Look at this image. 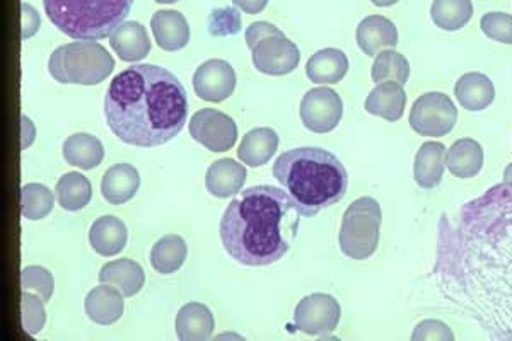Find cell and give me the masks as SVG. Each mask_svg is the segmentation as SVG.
<instances>
[{"mask_svg":"<svg viewBox=\"0 0 512 341\" xmlns=\"http://www.w3.org/2000/svg\"><path fill=\"white\" fill-rule=\"evenodd\" d=\"M187 116L185 87L159 65H132L110 82L105 94L108 127L134 147L168 144L183 130Z\"/></svg>","mask_w":512,"mask_h":341,"instance_id":"1","label":"cell"},{"mask_svg":"<svg viewBox=\"0 0 512 341\" xmlns=\"http://www.w3.org/2000/svg\"><path fill=\"white\" fill-rule=\"evenodd\" d=\"M301 217L287 191L270 185L251 186L241 191L222 215V246L241 265H274L296 241Z\"/></svg>","mask_w":512,"mask_h":341,"instance_id":"2","label":"cell"},{"mask_svg":"<svg viewBox=\"0 0 512 341\" xmlns=\"http://www.w3.org/2000/svg\"><path fill=\"white\" fill-rule=\"evenodd\" d=\"M272 173L303 217H315L321 210L330 209L349 188L344 164L320 147H299L280 154Z\"/></svg>","mask_w":512,"mask_h":341,"instance_id":"3","label":"cell"},{"mask_svg":"<svg viewBox=\"0 0 512 341\" xmlns=\"http://www.w3.org/2000/svg\"><path fill=\"white\" fill-rule=\"evenodd\" d=\"M48 19L74 40H103L125 21L134 0H43Z\"/></svg>","mask_w":512,"mask_h":341,"instance_id":"4","label":"cell"},{"mask_svg":"<svg viewBox=\"0 0 512 341\" xmlns=\"http://www.w3.org/2000/svg\"><path fill=\"white\" fill-rule=\"evenodd\" d=\"M113 69L115 60L96 41H72L57 48L48 60V72L60 84L98 86Z\"/></svg>","mask_w":512,"mask_h":341,"instance_id":"5","label":"cell"},{"mask_svg":"<svg viewBox=\"0 0 512 341\" xmlns=\"http://www.w3.org/2000/svg\"><path fill=\"white\" fill-rule=\"evenodd\" d=\"M381 205L374 198L362 197L345 210L338 243L350 260L364 261L376 253L381 231Z\"/></svg>","mask_w":512,"mask_h":341,"instance_id":"6","label":"cell"},{"mask_svg":"<svg viewBox=\"0 0 512 341\" xmlns=\"http://www.w3.org/2000/svg\"><path fill=\"white\" fill-rule=\"evenodd\" d=\"M458 122L453 99L443 93H425L415 101L408 123L420 137H444Z\"/></svg>","mask_w":512,"mask_h":341,"instance_id":"7","label":"cell"},{"mask_svg":"<svg viewBox=\"0 0 512 341\" xmlns=\"http://www.w3.org/2000/svg\"><path fill=\"white\" fill-rule=\"evenodd\" d=\"M251 60L258 72L265 76H287L301 62V52L280 28L256 41L250 48Z\"/></svg>","mask_w":512,"mask_h":341,"instance_id":"8","label":"cell"},{"mask_svg":"<svg viewBox=\"0 0 512 341\" xmlns=\"http://www.w3.org/2000/svg\"><path fill=\"white\" fill-rule=\"evenodd\" d=\"M188 130L195 142L212 152L231 151L238 140V127L233 118L212 108L198 110L188 123Z\"/></svg>","mask_w":512,"mask_h":341,"instance_id":"9","label":"cell"},{"mask_svg":"<svg viewBox=\"0 0 512 341\" xmlns=\"http://www.w3.org/2000/svg\"><path fill=\"white\" fill-rule=\"evenodd\" d=\"M342 309L337 299L328 294H311L299 302L294 311V323L309 336H328L340 323Z\"/></svg>","mask_w":512,"mask_h":341,"instance_id":"10","label":"cell"},{"mask_svg":"<svg viewBox=\"0 0 512 341\" xmlns=\"http://www.w3.org/2000/svg\"><path fill=\"white\" fill-rule=\"evenodd\" d=\"M304 127L315 133H330L338 127L344 115V103L330 87H315L301 101Z\"/></svg>","mask_w":512,"mask_h":341,"instance_id":"11","label":"cell"},{"mask_svg":"<svg viewBox=\"0 0 512 341\" xmlns=\"http://www.w3.org/2000/svg\"><path fill=\"white\" fill-rule=\"evenodd\" d=\"M193 89L198 98L209 103L226 101L229 96H233L236 89L233 65L222 58L207 60L193 74Z\"/></svg>","mask_w":512,"mask_h":341,"instance_id":"12","label":"cell"},{"mask_svg":"<svg viewBox=\"0 0 512 341\" xmlns=\"http://www.w3.org/2000/svg\"><path fill=\"white\" fill-rule=\"evenodd\" d=\"M355 40L367 57H376L383 50L398 45V29L393 21L384 16H367L357 26Z\"/></svg>","mask_w":512,"mask_h":341,"instance_id":"13","label":"cell"},{"mask_svg":"<svg viewBox=\"0 0 512 341\" xmlns=\"http://www.w3.org/2000/svg\"><path fill=\"white\" fill-rule=\"evenodd\" d=\"M151 29L159 47L166 52H178L190 41V26L180 11L161 9L151 19Z\"/></svg>","mask_w":512,"mask_h":341,"instance_id":"14","label":"cell"},{"mask_svg":"<svg viewBox=\"0 0 512 341\" xmlns=\"http://www.w3.org/2000/svg\"><path fill=\"white\" fill-rule=\"evenodd\" d=\"M246 168L234 159H219L205 174V186L210 195L217 198L236 197L245 186Z\"/></svg>","mask_w":512,"mask_h":341,"instance_id":"15","label":"cell"},{"mask_svg":"<svg viewBox=\"0 0 512 341\" xmlns=\"http://www.w3.org/2000/svg\"><path fill=\"white\" fill-rule=\"evenodd\" d=\"M407 106V93L400 82H379L366 99L367 113L381 116L386 122H398L405 113Z\"/></svg>","mask_w":512,"mask_h":341,"instance_id":"16","label":"cell"},{"mask_svg":"<svg viewBox=\"0 0 512 341\" xmlns=\"http://www.w3.org/2000/svg\"><path fill=\"white\" fill-rule=\"evenodd\" d=\"M110 45L123 62H139L151 52V36L139 21H127L111 33Z\"/></svg>","mask_w":512,"mask_h":341,"instance_id":"17","label":"cell"},{"mask_svg":"<svg viewBox=\"0 0 512 341\" xmlns=\"http://www.w3.org/2000/svg\"><path fill=\"white\" fill-rule=\"evenodd\" d=\"M84 309L93 323L111 326L123 316V292L113 285L101 284L86 295Z\"/></svg>","mask_w":512,"mask_h":341,"instance_id":"18","label":"cell"},{"mask_svg":"<svg viewBox=\"0 0 512 341\" xmlns=\"http://www.w3.org/2000/svg\"><path fill=\"white\" fill-rule=\"evenodd\" d=\"M128 231L123 220L115 215H105L94 220L93 226L89 229V244L98 255L111 258L122 253L127 246Z\"/></svg>","mask_w":512,"mask_h":341,"instance_id":"19","label":"cell"},{"mask_svg":"<svg viewBox=\"0 0 512 341\" xmlns=\"http://www.w3.org/2000/svg\"><path fill=\"white\" fill-rule=\"evenodd\" d=\"M139 186V171L132 164L122 162L106 171L101 180V195L111 205H123L135 197Z\"/></svg>","mask_w":512,"mask_h":341,"instance_id":"20","label":"cell"},{"mask_svg":"<svg viewBox=\"0 0 512 341\" xmlns=\"http://www.w3.org/2000/svg\"><path fill=\"white\" fill-rule=\"evenodd\" d=\"M216 328V319L209 307L200 302L185 304L176 316V335L180 341L209 340Z\"/></svg>","mask_w":512,"mask_h":341,"instance_id":"21","label":"cell"},{"mask_svg":"<svg viewBox=\"0 0 512 341\" xmlns=\"http://www.w3.org/2000/svg\"><path fill=\"white\" fill-rule=\"evenodd\" d=\"M349 72V58L338 48H323L306 64V76L309 81L325 86V84H338Z\"/></svg>","mask_w":512,"mask_h":341,"instance_id":"22","label":"cell"},{"mask_svg":"<svg viewBox=\"0 0 512 341\" xmlns=\"http://www.w3.org/2000/svg\"><path fill=\"white\" fill-rule=\"evenodd\" d=\"M446 154V147L441 142H425L420 145L414 162V178L420 188L431 190L443 181Z\"/></svg>","mask_w":512,"mask_h":341,"instance_id":"23","label":"cell"},{"mask_svg":"<svg viewBox=\"0 0 512 341\" xmlns=\"http://www.w3.org/2000/svg\"><path fill=\"white\" fill-rule=\"evenodd\" d=\"M279 149V135L272 128H253L239 144L238 157L251 168H262Z\"/></svg>","mask_w":512,"mask_h":341,"instance_id":"24","label":"cell"},{"mask_svg":"<svg viewBox=\"0 0 512 341\" xmlns=\"http://www.w3.org/2000/svg\"><path fill=\"white\" fill-rule=\"evenodd\" d=\"M454 96L465 110H485L494 103V82L490 81L485 74H480V72H468L456 82Z\"/></svg>","mask_w":512,"mask_h":341,"instance_id":"25","label":"cell"},{"mask_svg":"<svg viewBox=\"0 0 512 341\" xmlns=\"http://www.w3.org/2000/svg\"><path fill=\"white\" fill-rule=\"evenodd\" d=\"M99 282L113 285L122 290L125 297H132L139 294L146 284V272L137 261L122 258V260L110 261L101 268Z\"/></svg>","mask_w":512,"mask_h":341,"instance_id":"26","label":"cell"},{"mask_svg":"<svg viewBox=\"0 0 512 341\" xmlns=\"http://www.w3.org/2000/svg\"><path fill=\"white\" fill-rule=\"evenodd\" d=\"M485 154L477 140L461 139L454 142L446 154V166L456 178L470 180L475 178L483 168Z\"/></svg>","mask_w":512,"mask_h":341,"instance_id":"27","label":"cell"},{"mask_svg":"<svg viewBox=\"0 0 512 341\" xmlns=\"http://www.w3.org/2000/svg\"><path fill=\"white\" fill-rule=\"evenodd\" d=\"M64 159L74 168L96 169L105 159V147L94 135L74 133L64 142Z\"/></svg>","mask_w":512,"mask_h":341,"instance_id":"28","label":"cell"},{"mask_svg":"<svg viewBox=\"0 0 512 341\" xmlns=\"http://www.w3.org/2000/svg\"><path fill=\"white\" fill-rule=\"evenodd\" d=\"M188 246L178 234L161 237L151 249V265L161 275H171L180 270L187 260Z\"/></svg>","mask_w":512,"mask_h":341,"instance_id":"29","label":"cell"},{"mask_svg":"<svg viewBox=\"0 0 512 341\" xmlns=\"http://www.w3.org/2000/svg\"><path fill=\"white\" fill-rule=\"evenodd\" d=\"M55 195L60 207L69 212H77L89 205L93 198V185L81 173H67L57 181Z\"/></svg>","mask_w":512,"mask_h":341,"instance_id":"30","label":"cell"},{"mask_svg":"<svg viewBox=\"0 0 512 341\" xmlns=\"http://www.w3.org/2000/svg\"><path fill=\"white\" fill-rule=\"evenodd\" d=\"M431 18L444 31L465 28L473 18L472 0H434Z\"/></svg>","mask_w":512,"mask_h":341,"instance_id":"31","label":"cell"},{"mask_svg":"<svg viewBox=\"0 0 512 341\" xmlns=\"http://www.w3.org/2000/svg\"><path fill=\"white\" fill-rule=\"evenodd\" d=\"M371 77L374 82L395 81L405 86L410 77V64L402 53L388 48L374 57Z\"/></svg>","mask_w":512,"mask_h":341,"instance_id":"32","label":"cell"},{"mask_svg":"<svg viewBox=\"0 0 512 341\" xmlns=\"http://www.w3.org/2000/svg\"><path fill=\"white\" fill-rule=\"evenodd\" d=\"M55 197L47 186L40 183L24 185L21 190V212L24 219L41 220L53 210Z\"/></svg>","mask_w":512,"mask_h":341,"instance_id":"33","label":"cell"},{"mask_svg":"<svg viewBox=\"0 0 512 341\" xmlns=\"http://www.w3.org/2000/svg\"><path fill=\"white\" fill-rule=\"evenodd\" d=\"M21 289L40 295L45 302L50 301L55 290L52 272L43 266H26L21 272Z\"/></svg>","mask_w":512,"mask_h":341,"instance_id":"34","label":"cell"},{"mask_svg":"<svg viewBox=\"0 0 512 341\" xmlns=\"http://www.w3.org/2000/svg\"><path fill=\"white\" fill-rule=\"evenodd\" d=\"M23 326L26 333L31 336L38 335L45 321H47V313H45V301L41 299L40 295L31 294V292H24L23 301Z\"/></svg>","mask_w":512,"mask_h":341,"instance_id":"35","label":"cell"},{"mask_svg":"<svg viewBox=\"0 0 512 341\" xmlns=\"http://www.w3.org/2000/svg\"><path fill=\"white\" fill-rule=\"evenodd\" d=\"M241 14L234 7H219L210 12L207 19L209 33L212 36H233L241 29Z\"/></svg>","mask_w":512,"mask_h":341,"instance_id":"36","label":"cell"},{"mask_svg":"<svg viewBox=\"0 0 512 341\" xmlns=\"http://www.w3.org/2000/svg\"><path fill=\"white\" fill-rule=\"evenodd\" d=\"M480 28L490 40L512 45V16L506 12H489L480 19Z\"/></svg>","mask_w":512,"mask_h":341,"instance_id":"37","label":"cell"},{"mask_svg":"<svg viewBox=\"0 0 512 341\" xmlns=\"http://www.w3.org/2000/svg\"><path fill=\"white\" fill-rule=\"evenodd\" d=\"M454 341L453 331L448 324L437 319H425L417 326L412 335V341Z\"/></svg>","mask_w":512,"mask_h":341,"instance_id":"38","label":"cell"},{"mask_svg":"<svg viewBox=\"0 0 512 341\" xmlns=\"http://www.w3.org/2000/svg\"><path fill=\"white\" fill-rule=\"evenodd\" d=\"M21 7H23V38L26 40L36 35V31L40 29L41 19L35 7H31L28 2H23Z\"/></svg>","mask_w":512,"mask_h":341,"instance_id":"39","label":"cell"},{"mask_svg":"<svg viewBox=\"0 0 512 341\" xmlns=\"http://www.w3.org/2000/svg\"><path fill=\"white\" fill-rule=\"evenodd\" d=\"M233 4L246 14H260L267 7L268 0H233Z\"/></svg>","mask_w":512,"mask_h":341,"instance_id":"40","label":"cell"},{"mask_svg":"<svg viewBox=\"0 0 512 341\" xmlns=\"http://www.w3.org/2000/svg\"><path fill=\"white\" fill-rule=\"evenodd\" d=\"M21 122H23V147L26 149V147H28V145H30L31 142L35 140L36 130L35 127L31 125L30 118H28V116H23V118H21Z\"/></svg>","mask_w":512,"mask_h":341,"instance_id":"41","label":"cell"},{"mask_svg":"<svg viewBox=\"0 0 512 341\" xmlns=\"http://www.w3.org/2000/svg\"><path fill=\"white\" fill-rule=\"evenodd\" d=\"M504 183H506L507 188L512 191V164H509L506 171H504Z\"/></svg>","mask_w":512,"mask_h":341,"instance_id":"42","label":"cell"},{"mask_svg":"<svg viewBox=\"0 0 512 341\" xmlns=\"http://www.w3.org/2000/svg\"><path fill=\"white\" fill-rule=\"evenodd\" d=\"M374 6L378 7H390L395 6L396 2H400V0H371Z\"/></svg>","mask_w":512,"mask_h":341,"instance_id":"43","label":"cell"},{"mask_svg":"<svg viewBox=\"0 0 512 341\" xmlns=\"http://www.w3.org/2000/svg\"><path fill=\"white\" fill-rule=\"evenodd\" d=\"M156 2H159V4H175L178 0H156Z\"/></svg>","mask_w":512,"mask_h":341,"instance_id":"44","label":"cell"}]
</instances>
